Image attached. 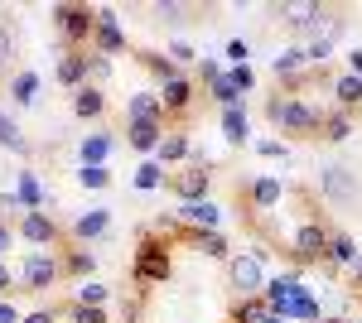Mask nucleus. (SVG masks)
I'll return each mask as SVG.
<instances>
[{
	"label": "nucleus",
	"instance_id": "27",
	"mask_svg": "<svg viewBox=\"0 0 362 323\" xmlns=\"http://www.w3.org/2000/svg\"><path fill=\"white\" fill-rule=\"evenodd\" d=\"M107 155H112V140H107V135H87V140H83V164H92V169H97Z\"/></svg>",
	"mask_w": 362,
	"mask_h": 323
},
{
	"label": "nucleus",
	"instance_id": "16",
	"mask_svg": "<svg viewBox=\"0 0 362 323\" xmlns=\"http://www.w3.org/2000/svg\"><path fill=\"white\" fill-rule=\"evenodd\" d=\"M107 227H112V213H107V208H92V213H83L73 222V237H78V242H92V237H102Z\"/></svg>",
	"mask_w": 362,
	"mask_h": 323
},
{
	"label": "nucleus",
	"instance_id": "9",
	"mask_svg": "<svg viewBox=\"0 0 362 323\" xmlns=\"http://www.w3.org/2000/svg\"><path fill=\"white\" fill-rule=\"evenodd\" d=\"M92 39H97V54H107V58L126 49V34H121L112 10H97V34H92Z\"/></svg>",
	"mask_w": 362,
	"mask_h": 323
},
{
	"label": "nucleus",
	"instance_id": "5",
	"mask_svg": "<svg viewBox=\"0 0 362 323\" xmlns=\"http://www.w3.org/2000/svg\"><path fill=\"white\" fill-rule=\"evenodd\" d=\"M319 189H324V198H334V203H353V198H358V179H353L343 164H324Z\"/></svg>",
	"mask_w": 362,
	"mask_h": 323
},
{
	"label": "nucleus",
	"instance_id": "43",
	"mask_svg": "<svg viewBox=\"0 0 362 323\" xmlns=\"http://www.w3.org/2000/svg\"><path fill=\"white\" fill-rule=\"evenodd\" d=\"M10 54H15V44H10V34H5V29H0V68H5V63H10Z\"/></svg>",
	"mask_w": 362,
	"mask_h": 323
},
{
	"label": "nucleus",
	"instance_id": "18",
	"mask_svg": "<svg viewBox=\"0 0 362 323\" xmlns=\"http://www.w3.org/2000/svg\"><path fill=\"white\" fill-rule=\"evenodd\" d=\"M73 111H78V116H102V111H107V97H102V87H92V82H87V87H78V97H73Z\"/></svg>",
	"mask_w": 362,
	"mask_h": 323
},
{
	"label": "nucleus",
	"instance_id": "12",
	"mask_svg": "<svg viewBox=\"0 0 362 323\" xmlns=\"http://www.w3.org/2000/svg\"><path fill=\"white\" fill-rule=\"evenodd\" d=\"M189 102H194V87H189V78H169L165 87H160V107H165L169 116H184V111H189Z\"/></svg>",
	"mask_w": 362,
	"mask_h": 323
},
{
	"label": "nucleus",
	"instance_id": "46",
	"mask_svg": "<svg viewBox=\"0 0 362 323\" xmlns=\"http://www.w3.org/2000/svg\"><path fill=\"white\" fill-rule=\"evenodd\" d=\"M25 323H54V309H39V314H29Z\"/></svg>",
	"mask_w": 362,
	"mask_h": 323
},
{
	"label": "nucleus",
	"instance_id": "48",
	"mask_svg": "<svg viewBox=\"0 0 362 323\" xmlns=\"http://www.w3.org/2000/svg\"><path fill=\"white\" fill-rule=\"evenodd\" d=\"M353 285H358V290H362V256H358V261H353Z\"/></svg>",
	"mask_w": 362,
	"mask_h": 323
},
{
	"label": "nucleus",
	"instance_id": "38",
	"mask_svg": "<svg viewBox=\"0 0 362 323\" xmlns=\"http://www.w3.org/2000/svg\"><path fill=\"white\" fill-rule=\"evenodd\" d=\"M155 15H160V20H169V25H179V20H184V15H189V5H155Z\"/></svg>",
	"mask_w": 362,
	"mask_h": 323
},
{
	"label": "nucleus",
	"instance_id": "24",
	"mask_svg": "<svg viewBox=\"0 0 362 323\" xmlns=\"http://www.w3.org/2000/svg\"><path fill=\"white\" fill-rule=\"evenodd\" d=\"M334 97H338V107H343V111L362 107V78H353V73H348V78H338L334 82Z\"/></svg>",
	"mask_w": 362,
	"mask_h": 323
},
{
	"label": "nucleus",
	"instance_id": "22",
	"mask_svg": "<svg viewBox=\"0 0 362 323\" xmlns=\"http://www.w3.org/2000/svg\"><path fill=\"white\" fill-rule=\"evenodd\" d=\"M324 256H329L334 266H353V261H358L362 251L353 246V237H343V232H334V237H329V251H324Z\"/></svg>",
	"mask_w": 362,
	"mask_h": 323
},
{
	"label": "nucleus",
	"instance_id": "47",
	"mask_svg": "<svg viewBox=\"0 0 362 323\" xmlns=\"http://www.w3.org/2000/svg\"><path fill=\"white\" fill-rule=\"evenodd\" d=\"M10 285H15V275H10V270L0 266V295H5V290H10Z\"/></svg>",
	"mask_w": 362,
	"mask_h": 323
},
{
	"label": "nucleus",
	"instance_id": "7",
	"mask_svg": "<svg viewBox=\"0 0 362 323\" xmlns=\"http://www.w3.org/2000/svg\"><path fill=\"white\" fill-rule=\"evenodd\" d=\"M87 78H92V54H83V49H68V54L58 58V82L63 87H87Z\"/></svg>",
	"mask_w": 362,
	"mask_h": 323
},
{
	"label": "nucleus",
	"instance_id": "4",
	"mask_svg": "<svg viewBox=\"0 0 362 323\" xmlns=\"http://www.w3.org/2000/svg\"><path fill=\"white\" fill-rule=\"evenodd\" d=\"M58 275H63V266H58V256H49V251H34L25 261V270H20V280H25L29 290H49Z\"/></svg>",
	"mask_w": 362,
	"mask_h": 323
},
{
	"label": "nucleus",
	"instance_id": "44",
	"mask_svg": "<svg viewBox=\"0 0 362 323\" xmlns=\"http://www.w3.org/2000/svg\"><path fill=\"white\" fill-rule=\"evenodd\" d=\"M169 54H174V63H189V58H194V49H189V44H174Z\"/></svg>",
	"mask_w": 362,
	"mask_h": 323
},
{
	"label": "nucleus",
	"instance_id": "32",
	"mask_svg": "<svg viewBox=\"0 0 362 323\" xmlns=\"http://www.w3.org/2000/svg\"><path fill=\"white\" fill-rule=\"evenodd\" d=\"M165 184V169L160 164H140L136 169V189H160Z\"/></svg>",
	"mask_w": 362,
	"mask_h": 323
},
{
	"label": "nucleus",
	"instance_id": "20",
	"mask_svg": "<svg viewBox=\"0 0 362 323\" xmlns=\"http://www.w3.org/2000/svg\"><path fill=\"white\" fill-rule=\"evenodd\" d=\"M276 319V309H271V304H266V295L256 299H242V304H237V323H271Z\"/></svg>",
	"mask_w": 362,
	"mask_h": 323
},
{
	"label": "nucleus",
	"instance_id": "50",
	"mask_svg": "<svg viewBox=\"0 0 362 323\" xmlns=\"http://www.w3.org/2000/svg\"><path fill=\"white\" fill-rule=\"evenodd\" d=\"M0 323H15V309L10 304H0Z\"/></svg>",
	"mask_w": 362,
	"mask_h": 323
},
{
	"label": "nucleus",
	"instance_id": "23",
	"mask_svg": "<svg viewBox=\"0 0 362 323\" xmlns=\"http://www.w3.org/2000/svg\"><path fill=\"white\" fill-rule=\"evenodd\" d=\"M223 135L232 140V145H242V140L251 135V121H247V111H242V107L223 111Z\"/></svg>",
	"mask_w": 362,
	"mask_h": 323
},
{
	"label": "nucleus",
	"instance_id": "14",
	"mask_svg": "<svg viewBox=\"0 0 362 323\" xmlns=\"http://www.w3.org/2000/svg\"><path fill=\"white\" fill-rule=\"evenodd\" d=\"M174 193H179L184 203H198V198H208V169H203V164H194L189 174H179V179H174Z\"/></svg>",
	"mask_w": 362,
	"mask_h": 323
},
{
	"label": "nucleus",
	"instance_id": "2",
	"mask_svg": "<svg viewBox=\"0 0 362 323\" xmlns=\"http://www.w3.org/2000/svg\"><path fill=\"white\" fill-rule=\"evenodd\" d=\"M54 29L68 39V44H87L97 34V15L87 5H54Z\"/></svg>",
	"mask_w": 362,
	"mask_h": 323
},
{
	"label": "nucleus",
	"instance_id": "30",
	"mask_svg": "<svg viewBox=\"0 0 362 323\" xmlns=\"http://www.w3.org/2000/svg\"><path fill=\"white\" fill-rule=\"evenodd\" d=\"M0 145H5V150H20V155L29 150V145H25V135H20V126H15V121H10L5 111H0Z\"/></svg>",
	"mask_w": 362,
	"mask_h": 323
},
{
	"label": "nucleus",
	"instance_id": "34",
	"mask_svg": "<svg viewBox=\"0 0 362 323\" xmlns=\"http://www.w3.org/2000/svg\"><path fill=\"white\" fill-rule=\"evenodd\" d=\"M107 179H112V174H107L102 164H97V169L83 164V174H78V184H83V189H107Z\"/></svg>",
	"mask_w": 362,
	"mask_h": 323
},
{
	"label": "nucleus",
	"instance_id": "35",
	"mask_svg": "<svg viewBox=\"0 0 362 323\" xmlns=\"http://www.w3.org/2000/svg\"><path fill=\"white\" fill-rule=\"evenodd\" d=\"M305 58H309V63H319V68H324V63L334 58V44H329V39H314V44L305 49Z\"/></svg>",
	"mask_w": 362,
	"mask_h": 323
},
{
	"label": "nucleus",
	"instance_id": "40",
	"mask_svg": "<svg viewBox=\"0 0 362 323\" xmlns=\"http://www.w3.org/2000/svg\"><path fill=\"white\" fill-rule=\"evenodd\" d=\"M63 270H73V275H87V270H92V256H87V251H73Z\"/></svg>",
	"mask_w": 362,
	"mask_h": 323
},
{
	"label": "nucleus",
	"instance_id": "28",
	"mask_svg": "<svg viewBox=\"0 0 362 323\" xmlns=\"http://www.w3.org/2000/svg\"><path fill=\"white\" fill-rule=\"evenodd\" d=\"M155 155H160V164H174V160H189L194 150H189V140H184V135H169V140L160 145V150H155Z\"/></svg>",
	"mask_w": 362,
	"mask_h": 323
},
{
	"label": "nucleus",
	"instance_id": "15",
	"mask_svg": "<svg viewBox=\"0 0 362 323\" xmlns=\"http://www.w3.org/2000/svg\"><path fill=\"white\" fill-rule=\"evenodd\" d=\"M126 121L136 126V121H165V107H160V97H150V92H136L131 102H126Z\"/></svg>",
	"mask_w": 362,
	"mask_h": 323
},
{
	"label": "nucleus",
	"instance_id": "45",
	"mask_svg": "<svg viewBox=\"0 0 362 323\" xmlns=\"http://www.w3.org/2000/svg\"><path fill=\"white\" fill-rule=\"evenodd\" d=\"M227 58H237V63H242V58H247V44H242V39H232V44H227Z\"/></svg>",
	"mask_w": 362,
	"mask_h": 323
},
{
	"label": "nucleus",
	"instance_id": "36",
	"mask_svg": "<svg viewBox=\"0 0 362 323\" xmlns=\"http://www.w3.org/2000/svg\"><path fill=\"white\" fill-rule=\"evenodd\" d=\"M194 242L203 246V251H208V256H227V242H223V237H218V232H198Z\"/></svg>",
	"mask_w": 362,
	"mask_h": 323
},
{
	"label": "nucleus",
	"instance_id": "6",
	"mask_svg": "<svg viewBox=\"0 0 362 323\" xmlns=\"http://www.w3.org/2000/svg\"><path fill=\"white\" fill-rule=\"evenodd\" d=\"M136 280H169V251L160 242H145L136 251Z\"/></svg>",
	"mask_w": 362,
	"mask_h": 323
},
{
	"label": "nucleus",
	"instance_id": "1",
	"mask_svg": "<svg viewBox=\"0 0 362 323\" xmlns=\"http://www.w3.org/2000/svg\"><path fill=\"white\" fill-rule=\"evenodd\" d=\"M266 116H271V126H280V131H319L324 126V116L314 107H305L300 97H285V102L271 97L266 102Z\"/></svg>",
	"mask_w": 362,
	"mask_h": 323
},
{
	"label": "nucleus",
	"instance_id": "33",
	"mask_svg": "<svg viewBox=\"0 0 362 323\" xmlns=\"http://www.w3.org/2000/svg\"><path fill=\"white\" fill-rule=\"evenodd\" d=\"M78 304H92V309H102V304H107V285H97V280H87L83 290H78Z\"/></svg>",
	"mask_w": 362,
	"mask_h": 323
},
{
	"label": "nucleus",
	"instance_id": "13",
	"mask_svg": "<svg viewBox=\"0 0 362 323\" xmlns=\"http://www.w3.org/2000/svg\"><path fill=\"white\" fill-rule=\"evenodd\" d=\"M329 237H334V232H324L319 222H309V227L295 232V251H300L305 261H314V256H324V251H329Z\"/></svg>",
	"mask_w": 362,
	"mask_h": 323
},
{
	"label": "nucleus",
	"instance_id": "26",
	"mask_svg": "<svg viewBox=\"0 0 362 323\" xmlns=\"http://www.w3.org/2000/svg\"><path fill=\"white\" fill-rule=\"evenodd\" d=\"M213 97H218V102H223V111H232V107H242V87H237V82L227 78H213Z\"/></svg>",
	"mask_w": 362,
	"mask_h": 323
},
{
	"label": "nucleus",
	"instance_id": "49",
	"mask_svg": "<svg viewBox=\"0 0 362 323\" xmlns=\"http://www.w3.org/2000/svg\"><path fill=\"white\" fill-rule=\"evenodd\" d=\"M10 251V227H0V256Z\"/></svg>",
	"mask_w": 362,
	"mask_h": 323
},
{
	"label": "nucleus",
	"instance_id": "41",
	"mask_svg": "<svg viewBox=\"0 0 362 323\" xmlns=\"http://www.w3.org/2000/svg\"><path fill=\"white\" fill-rule=\"evenodd\" d=\"M227 78L237 82V87H242V92H251V82H256V78H251V68H247V63H237V68H232V73H227Z\"/></svg>",
	"mask_w": 362,
	"mask_h": 323
},
{
	"label": "nucleus",
	"instance_id": "37",
	"mask_svg": "<svg viewBox=\"0 0 362 323\" xmlns=\"http://www.w3.org/2000/svg\"><path fill=\"white\" fill-rule=\"evenodd\" d=\"M73 323H107V309H92V304H78V309H73Z\"/></svg>",
	"mask_w": 362,
	"mask_h": 323
},
{
	"label": "nucleus",
	"instance_id": "3",
	"mask_svg": "<svg viewBox=\"0 0 362 323\" xmlns=\"http://www.w3.org/2000/svg\"><path fill=\"white\" fill-rule=\"evenodd\" d=\"M227 280H232V290H242V295H256V290H266V270H261V256L256 251H242V256H232L227 261Z\"/></svg>",
	"mask_w": 362,
	"mask_h": 323
},
{
	"label": "nucleus",
	"instance_id": "10",
	"mask_svg": "<svg viewBox=\"0 0 362 323\" xmlns=\"http://www.w3.org/2000/svg\"><path fill=\"white\" fill-rule=\"evenodd\" d=\"M276 15L290 29H314L324 20V5H309V0H290V5H276Z\"/></svg>",
	"mask_w": 362,
	"mask_h": 323
},
{
	"label": "nucleus",
	"instance_id": "17",
	"mask_svg": "<svg viewBox=\"0 0 362 323\" xmlns=\"http://www.w3.org/2000/svg\"><path fill=\"white\" fill-rule=\"evenodd\" d=\"M131 145L145 150V155L160 150V145H165V121H136V126H131Z\"/></svg>",
	"mask_w": 362,
	"mask_h": 323
},
{
	"label": "nucleus",
	"instance_id": "19",
	"mask_svg": "<svg viewBox=\"0 0 362 323\" xmlns=\"http://www.w3.org/2000/svg\"><path fill=\"white\" fill-rule=\"evenodd\" d=\"M15 203H20L25 213H39V208H44V193L34 184V174H20V179H15Z\"/></svg>",
	"mask_w": 362,
	"mask_h": 323
},
{
	"label": "nucleus",
	"instance_id": "21",
	"mask_svg": "<svg viewBox=\"0 0 362 323\" xmlns=\"http://www.w3.org/2000/svg\"><path fill=\"white\" fill-rule=\"evenodd\" d=\"M319 131H324V140H334V145H343V140L353 135V116H348V111H329Z\"/></svg>",
	"mask_w": 362,
	"mask_h": 323
},
{
	"label": "nucleus",
	"instance_id": "11",
	"mask_svg": "<svg viewBox=\"0 0 362 323\" xmlns=\"http://www.w3.org/2000/svg\"><path fill=\"white\" fill-rule=\"evenodd\" d=\"M179 217H184L189 227H198V232H213L223 213H218V203H213V198H198V203H179Z\"/></svg>",
	"mask_w": 362,
	"mask_h": 323
},
{
	"label": "nucleus",
	"instance_id": "31",
	"mask_svg": "<svg viewBox=\"0 0 362 323\" xmlns=\"http://www.w3.org/2000/svg\"><path fill=\"white\" fill-rule=\"evenodd\" d=\"M10 92H15V102H20V107H29V102H34V92H39V78H34V73H20Z\"/></svg>",
	"mask_w": 362,
	"mask_h": 323
},
{
	"label": "nucleus",
	"instance_id": "51",
	"mask_svg": "<svg viewBox=\"0 0 362 323\" xmlns=\"http://www.w3.org/2000/svg\"><path fill=\"white\" fill-rule=\"evenodd\" d=\"M353 78H362V49L353 54Z\"/></svg>",
	"mask_w": 362,
	"mask_h": 323
},
{
	"label": "nucleus",
	"instance_id": "52",
	"mask_svg": "<svg viewBox=\"0 0 362 323\" xmlns=\"http://www.w3.org/2000/svg\"><path fill=\"white\" fill-rule=\"evenodd\" d=\"M319 323H343V319H319Z\"/></svg>",
	"mask_w": 362,
	"mask_h": 323
},
{
	"label": "nucleus",
	"instance_id": "25",
	"mask_svg": "<svg viewBox=\"0 0 362 323\" xmlns=\"http://www.w3.org/2000/svg\"><path fill=\"white\" fill-rule=\"evenodd\" d=\"M305 63H309L305 49H285V54H280L276 63H271V68H276L280 78H300V73H305Z\"/></svg>",
	"mask_w": 362,
	"mask_h": 323
},
{
	"label": "nucleus",
	"instance_id": "42",
	"mask_svg": "<svg viewBox=\"0 0 362 323\" xmlns=\"http://www.w3.org/2000/svg\"><path fill=\"white\" fill-rule=\"evenodd\" d=\"M256 150H261V155H266V160H280V155H285V145H280V140H261V145H256Z\"/></svg>",
	"mask_w": 362,
	"mask_h": 323
},
{
	"label": "nucleus",
	"instance_id": "39",
	"mask_svg": "<svg viewBox=\"0 0 362 323\" xmlns=\"http://www.w3.org/2000/svg\"><path fill=\"white\" fill-rule=\"evenodd\" d=\"M92 78H97V82H107V78H112V58H107V54H97V49H92Z\"/></svg>",
	"mask_w": 362,
	"mask_h": 323
},
{
	"label": "nucleus",
	"instance_id": "29",
	"mask_svg": "<svg viewBox=\"0 0 362 323\" xmlns=\"http://www.w3.org/2000/svg\"><path fill=\"white\" fill-rule=\"evenodd\" d=\"M251 198H256V208H276L280 203V179H256Z\"/></svg>",
	"mask_w": 362,
	"mask_h": 323
},
{
	"label": "nucleus",
	"instance_id": "8",
	"mask_svg": "<svg viewBox=\"0 0 362 323\" xmlns=\"http://www.w3.org/2000/svg\"><path fill=\"white\" fill-rule=\"evenodd\" d=\"M20 237L34 242V246H54L58 242V222L44 213V208H39V213H25L20 217Z\"/></svg>",
	"mask_w": 362,
	"mask_h": 323
}]
</instances>
